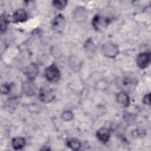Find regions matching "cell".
Returning <instances> with one entry per match:
<instances>
[{
    "label": "cell",
    "mask_w": 151,
    "mask_h": 151,
    "mask_svg": "<svg viewBox=\"0 0 151 151\" xmlns=\"http://www.w3.org/2000/svg\"><path fill=\"white\" fill-rule=\"evenodd\" d=\"M24 73L28 80H34L38 74V67L35 63H31L25 68Z\"/></svg>",
    "instance_id": "9"
},
{
    "label": "cell",
    "mask_w": 151,
    "mask_h": 151,
    "mask_svg": "<svg viewBox=\"0 0 151 151\" xmlns=\"http://www.w3.org/2000/svg\"><path fill=\"white\" fill-rule=\"evenodd\" d=\"M84 48H85L87 52H88V53L90 52V54H91L92 52H95V49H96L95 45L93 43V42L90 40H88V41H87L86 42Z\"/></svg>",
    "instance_id": "17"
},
{
    "label": "cell",
    "mask_w": 151,
    "mask_h": 151,
    "mask_svg": "<svg viewBox=\"0 0 151 151\" xmlns=\"http://www.w3.org/2000/svg\"><path fill=\"white\" fill-rule=\"evenodd\" d=\"M22 89L24 93H25L27 96H32L35 95L37 90V87L33 80H28L23 83Z\"/></svg>",
    "instance_id": "8"
},
{
    "label": "cell",
    "mask_w": 151,
    "mask_h": 151,
    "mask_svg": "<svg viewBox=\"0 0 151 151\" xmlns=\"http://www.w3.org/2000/svg\"><path fill=\"white\" fill-rule=\"evenodd\" d=\"M117 103L123 107H127L130 103V98L128 94L124 91H120L116 96Z\"/></svg>",
    "instance_id": "12"
},
{
    "label": "cell",
    "mask_w": 151,
    "mask_h": 151,
    "mask_svg": "<svg viewBox=\"0 0 151 151\" xmlns=\"http://www.w3.org/2000/svg\"><path fill=\"white\" fill-rule=\"evenodd\" d=\"M44 76L48 81L56 83L60 80L61 73L57 65L52 64L45 69Z\"/></svg>",
    "instance_id": "2"
},
{
    "label": "cell",
    "mask_w": 151,
    "mask_h": 151,
    "mask_svg": "<svg viewBox=\"0 0 151 151\" xmlns=\"http://www.w3.org/2000/svg\"><path fill=\"white\" fill-rule=\"evenodd\" d=\"M7 24L8 22L6 17L2 15L1 17V32L2 34L5 31L7 27Z\"/></svg>",
    "instance_id": "18"
},
{
    "label": "cell",
    "mask_w": 151,
    "mask_h": 151,
    "mask_svg": "<svg viewBox=\"0 0 151 151\" xmlns=\"http://www.w3.org/2000/svg\"><path fill=\"white\" fill-rule=\"evenodd\" d=\"M88 11L83 6L76 7L73 12V18L77 23H83L86 22L88 18Z\"/></svg>",
    "instance_id": "5"
},
{
    "label": "cell",
    "mask_w": 151,
    "mask_h": 151,
    "mask_svg": "<svg viewBox=\"0 0 151 151\" xmlns=\"http://www.w3.org/2000/svg\"><path fill=\"white\" fill-rule=\"evenodd\" d=\"M150 53L149 52H142L137 55L136 64L141 69H145L149 67L150 63Z\"/></svg>",
    "instance_id": "7"
},
{
    "label": "cell",
    "mask_w": 151,
    "mask_h": 151,
    "mask_svg": "<svg viewBox=\"0 0 151 151\" xmlns=\"http://www.w3.org/2000/svg\"><path fill=\"white\" fill-rule=\"evenodd\" d=\"M67 1L64 0H55L52 1L53 6L60 10L64 9L67 6Z\"/></svg>",
    "instance_id": "16"
},
{
    "label": "cell",
    "mask_w": 151,
    "mask_h": 151,
    "mask_svg": "<svg viewBox=\"0 0 151 151\" xmlns=\"http://www.w3.org/2000/svg\"><path fill=\"white\" fill-rule=\"evenodd\" d=\"M66 145L71 150H75V151L78 150L81 148L80 142L77 139H75V138H73L68 140L66 142Z\"/></svg>",
    "instance_id": "14"
},
{
    "label": "cell",
    "mask_w": 151,
    "mask_h": 151,
    "mask_svg": "<svg viewBox=\"0 0 151 151\" xmlns=\"http://www.w3.org/2000/svg\"><path fill=\"white\" fill-rule=\"evenodd\" d=\"M110 23V19L108 18L96 15L92 20V24L94 28L98 31H101L105 29Z\"/></svg>",
    "instance_id": "4"
},
{
    "label": "cell",
    "mask_w": 151,
    "mask_h": 151,
    "mask_svg": "<svg viewBox=\"0 0 151 151\" xmlns=\"http://www.w3.org/2000/svg\"><path fill=\"white\" fill-rule=\"evenodd\" d=\"M28 15L27 12L24 9H18L15 11L12 15L13 22L15 23L23 22L28 19Z\"/></svg>",
    "instance_id": "10"
},
{
    "label": "cell",
    "mask_w": 151,
    "mask_h": 151,
    "mask_svg": "<svg viewBox=\"0 0 151 151\" xmlns=\"http://www.w3.org/2000/svg\"><path fill=\"white\" fill-rule=\"evenodd\" d=\"M101 52L104 56L110 58H115L119 52L118 46L113 42H106L101 46Z\"/></svg>",
    "instance_id": "3"
},
{
    "label": "cell",
    "mask_w": 151,
    "mask_h": 151,
    "mask_svg": "<svg viewBox=\"0 0 151 151\" xmlns=\"http://www.w3.org/2000/svg\"><path fill=\"white\" fill-rule=\"evenodd\" d=\"M143 103L146 104L149 106L150 104V93L146 94L143 97Z\"/></svg>",
    "instance_id": "20"
},
{
    "label": "cell",
    "mask_w": 151,
    "mask_h": 151,
    "mask_svg": "<svg viewBox=\"0 0 151 151\" xmlns=\"http://www.w3.org/2000/svg\"><path fill=\"white\" fill-rule=\"evenodd\" d=\"M26 145V140L22 137H14L11 142V145L14 149L20 150L25 147Z\"/></svg>",
    "instance_id": "13"
},
{
    "label": "cell",
    "mask_w": 151,
    "mask_h": 151,
    "mask_svg": "<svg viewBox=\"0 0 151 151\" xmlns=\"http://www.w3.org/2000/svg\"><path fill=\"white\" fill-rule=\"evenodd\" d=\"M65 27V19L64 17L60 14L52 19L51 22L52 29L57 33H61Z\"/></svg>",
    "instance_id": "6"
},
{
    "label": "cell",
    "mask_w": 151,
    "mask_h": 151,
    "mask_svg": "<svg viewBox=\"0 0 151 151\" xmlns=\"http://www.w3.org/2000/svg\"><path fill=\"white\" fill-rule=\"evenodd\" d=\"M11 89V85L7 83H5L1 85V93L3 94H7L10 92V90Z\"/></svg>",
    "instance_id": "19"
},
{
    "label": "cell",
    "mask_w": 151,
    "mask_h": 151,
    "mask_svg": "<svg viewBox=\"0 0 151 151\" xmlns=\"http://www.w3.org/2000/svg\"><path fill=\"white\" fill-rule=\"evenodd\" d=\"M110 136V130L106 127H101L97 130L96 133V137L100 142L106 143L109 141Z\"/></svg>",
    "instance_id": "11"
},
{
    "label": "cell",
    "mask_w": 151,
    "mask_h": 151,
    "mask_svg": "<svg viewBox=\"0 0 151 151\" xmlns=\"http://www.w3.org/2000/svg\"><path fill=\"white\" fill-rule=\"evenodd\" d=\"M74 117V114L72 111L67 110L64 111L61 114V118L64 121L68 122L71 120Z\"/></svg>",
    "instance_id": "15"
},
{
    "label": "cell",
    "mask_w": 151,
    "mask_h": 151,
    "mask_svg": "<svg viewBox=\"0 0 151 151\" xmlns=\"http://www.w3.org/2000/svg\"><path fill=\"white\" fill-rule=\"evenodd\" d=\"M38 99L44 103H51L55 97V90L49 86H43L38 91Z\"/></svg>",
    "instance_id": "1"
}]
</instances>
